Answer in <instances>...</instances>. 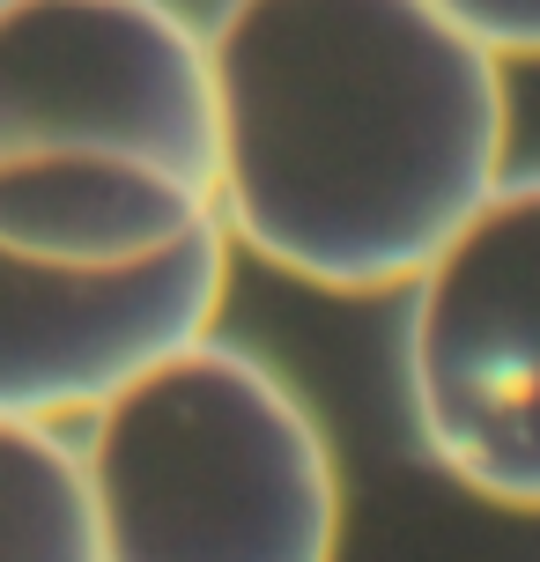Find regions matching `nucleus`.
<instances>
[{
	"mask_svg": "<svg viewBox=\"0 0 540 562\" xmlns=\"http://www.w3.org/2000/svg\"><path fill=\"white\" fill-rule=\"evenodd\" d=\"M215 223L326 296L415 281L504 186L511 97L429 0H223Z\"/></svg>",
	"mask_w": 540,
	"mask_h": 562,
	"instance_id": "1",
	"label": "nucleus"
},
{
	"mask_svg": "<svg viewBox=\"0 0 540 562\" xmlns=\"http://www.w3.org/2000/svg\"><path fill=\"white\" fill-rule=\"evenodd\" d=\"M89 518L104 562H334L341 474L274 370L200 334L89 415Z\"/></svg>",
	"mask_w": 540,
	"mask_h": 562,
	"instance_id": "3",
	"label": "nucleus"
},
{
	"mask_svg": "<svg viewBox=\"0 0 540 562\" xmlns=\"http://www.w3.org/2000/svg\"><path fill=\"white\" fill-rule=\"evenodd\" d=\"M223 281V223H200L142 267H37L0 252V422L59 429L97 415L119 385L207 334Z\"/></svg>",
	"mask_w": 540,
	"mask_h": 562,
	"instance_id": "5",
	"label": "nucleus"
},
{
	"mask_svg": "<svg viewBox=\"0 0 540 562\" xmlns=\"http://www.w3.org/2000/svg\"><path fill=\"white\" fill-rule=\"evenodd\" d=\"M207 30L171 0H0V252L142 267L215 223Z\"/></svg>",
	"mask_w": 540,
	"mask_h": 562,
	"instance_id": "2",
	"label": "nucleus"
},
{
	"mask_svg": "<svg viewBox=\"0 0 540 562\" xmlns=\"http://www.w3.org/2000/svg\"><path fill=\"white\" fill-rule=\"evenodd\" d=\"M0 562H104L82 451L59 429L0 422Z\"/></svg>",
	"mask_w": 540,
	"mask_h": 562,
	"instance_id": "6",
	"label": "nucleus"
},
{
	"mask_svg": "<svg viewBox=\"0 0 540 562\" xmlns=\"http://www.w3.org/2000/svg\"><path fill=\"white\" fill-rule=\"evenodd\" d=\"M407 393L445 474L540 510V178H511L415 274Z\"/></svg>",
	"mask_w": 540,
	"mask_h": 562,
	"instance_id": "4",
	"label": "nucleus"
},
{
	"mask_svg": "<svg viewBox=\"0 0 540 562\" xmlns=\"http://www.w3.org/2000/svg\"><path fill=\"white\" fill-rule=\"evenodd\" d=\"M496 59H540V0H429Z\"/></svg>",
	"mask_w": 540,
	"mask_h": 562,
	"instance_id": "7",
	"label": "nucleus"
}]
</instances>
